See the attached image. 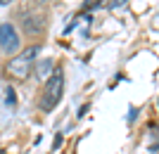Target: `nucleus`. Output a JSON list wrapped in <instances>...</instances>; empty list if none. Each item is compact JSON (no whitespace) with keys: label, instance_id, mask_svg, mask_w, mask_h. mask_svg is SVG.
I'll use <instances>...</instances> for the list:
<instances>
[{"label":"nucleus","instance_id":"nucleus-1","mask_svg":"<svg viewBox=\"0 0 159 154\" xmlns=\"http://www.w3.org/2000/svg\"><path fill=\"white\" fill-rule=\"evenodd\" d=\"M62 95H64V74L57 69V71L45 81V90H43V97H40V109H45V112L55 109L60 104Z\"/></svg>","mask_w":159,"mask_h":154},{"label":"nucleus","instance_id":"nucleus-2","mask_svg":"<svg viewBox=\"0 0 159 154\" xmlns=\"http://www.w3.org/2000/svg\"><path fill=\"white\" fill-rule=\"evenodd\" d=\"M36 55H38V47H29V50H24V52H19L14 59H10V64H7V71H10V76L12 78H26L29 76V69H31L33 59H36Z\"/></svg>","mask_w":159,"mask_h":154},{"label":"nucleus","instance_id":"nucleus-3","mask_svg":"<svg viewBox=\"0 0 159 154\" xmlns=\"http://www.w3.org/2000/svg\"><path fill=\"white\" fill-rule=\"evenodd\" d=\"M0 47L5 52H14L19 47V33L12 24H0Z\"/></svg>","mask_w":159,"mask_h":154},{"label":"nucleus","instance_id":"nucleus-4","mask_svg":"<svg viewBox=\"0 0 159 154\" xmlns=\"http://www.w3.org/2000/svg\"><path fill=\"white\" fill-rule=\"evenodd\" d=\"M55 71H57V69H55V62L50 59V57H48V59H38V64H36V76H38L40 81H48Z\"/></svg>","mask_w":159,"mask_h":154},{"label":"nucleus","instance_id":"nucleus-5","mask_svg":"<svg viewBox=\"0 0 159 154\" xmlns=\"http://www.w3.org/2000/svg\"><path fill=\"white\" fill-rule=\"evenodd\" d=\"M5 102L10 104V107H14V102H17V100H14V90H12V88H5Z\"/></svg>","mask_w":159,"mask_h":154},{"label":"nucleus","instance_id":"nucleus-6","mask_svg":"<svg viewBox=\"0 0 159 154\" xmlns=\"http://www.w3.org/2000/svg\"><path fill=\"white\" fill-rule=\"evenodd\" d=\"M7 2H12V0H0V5H7Z\"/></svg>","mask_w":159,"mask_h":154},{"label":"nucleus","instance_id":"nucleus-7","mask_svg":"<svg viewBox=\"0 0 159 154\" xmlns=\"http://www.w3.org/2000/svg\"><path fill=\"white\" fill-rule=\"evenodd\" d=\"M0 154H2V149H0Z\"/></svg>","mask_w":159,"mask_h":154}]
</instances>
